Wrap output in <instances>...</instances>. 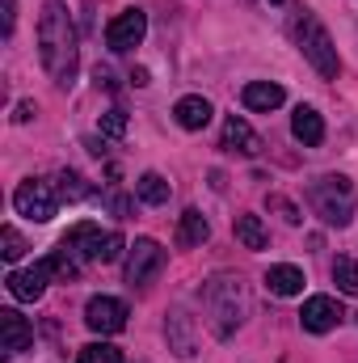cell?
<instances>
[{
    "label": "cell",
    "mask_w": 358,
    "mask_h": 363,
    "mask_svg": "<svg viewBox=\"0 0 358 363\" xmlns=\"http://www.w3.org/2000/svg\"><path fill=\"white\" fill-rule=\"evenodd\" d=\"M144 34H148V13H144V9H122V13L105 26V47H110V51H131V47L144 43Z\"/></svg>",
    "instance_id": "cell-7"
},
{
    "label": "cell",
    "mask_w": 358,
    "mask_h": 363,
    "mask_svg": "<svg viewBox=\"0 0 358 363\" xmlns=\"http://www.w3.org/2000/svg\"><path fill=\"white\" fill-rule=\"evenodd\" d=\"M291 135H295L304 148H316V144L325 140V118H321L312 106H299V110L291 114Z\"/></svg>",
    "instance_id": "cell-16"
},
{
    "label": "cell",
    "mask_w": 358,
    "mask_h": 363,
    "mask_svg": "<svg viewBox=\"0 0 358 363\" xmlns=\"http://www.w3.org/2000/svg\"><path fill=\"white\" fill-rule=\"evenodd\" d=\"M295 43H299V51H304V60H308L325 81H333V77L342 72V64H337V47H333L329 30L316 21V13L299 9V17H295Z\"/></svg>",
    "instance_id": "cell-4"
},
{
    "label": "cell",
    "mask_w": 358,
    "mask_h": 363,
    "mask_svg": "<svg viewBox=\"0 0 358 363\" xmlns=\"http://www.w3.org/2000/svg\"><path fill=\"white\" fill-rule=\"evenodd\" d=\"M354 203H358L354 182L342 178V174H321V178L308 182V207L333 228H346L354 220Z\"/></svg>",
    "instance_id": "cell-3"
},
{
    "label": "cell",
    "mask_w": 358,
    "mask_h": 363,
    "mask_svg": "<svg viewBox=\"0 0 358 363\" xmlns=\"http://www.w3.org/2000/svg\"><path fill=\"white\" fill-rule=\"evenodd\" d=\"M13 21H17V0H4V38L13 34Z\"/></svg>",
    "instance_id": "cell-30"
},
{
    "label": "cell",
    "mask_w": 358,
    "mask_h": 363,
    "mask_svg": "<svg viewBox=\"0 0 358 363\" xmlns=\"http://www.w3.org/2000/svg\"><path fill=\"white\" fill-rule=\"evenodd\" d=\"M122 233H105V241H101V262H118L122 258Z\"/></svg>",
    "instance_id": "cell-28"
},
{
    "label": "cell",
    "mask_w": 358,
    "mask_h": 363,
    "mask_svg": "<svg viewBox=\"0 0 358 363\" xmlns=\"http://www.w3.org/2000/svg\"><path fill=\"white\" fill-rule=\"evenodd\" d=\"M101 241H105V233H101L97 224L85 220V224H72V228L64 233V241H59V245H64L76 262H101Z\"/></svg>",
    "instance_id": "cell-10"
},
{
    "label": "cell",
    "mask_w": 358,
    "mask_h": 363,
    "mask_svg": "<svg viewBox=\"0 0 358 363\" xmlns=\"http://www.w3.org/2000/svg\"><path fill=\"white\" fill-rule=\"evenodd\" d=\"M4 283H8V296H13V300H25V304H30V300H38V296L47 291L51 271H47V262H34L30 271H13Z\"/></svg>",
    "instance_id": "cell-13"
},
{
    "label": "cell",
    "mask_w": 358,
    "mask_h": 363,
    "mask_svg": "<svg viewBox=\"0 0 358 363\" xmlns=\"http://www.w3.org/2000/svg\"><path fill=\"white\" fill-rule=\"evenodd\" d=\"M270 207H278V211L287 216V224H299V211H295V203H287L282 194H270Z\"/></svg>",
    "instance_id": "cell-29"
},
{
    "label": "cell",
    "mask_w": 358,
    "mask_h": 363,
    "mask_svg": "<svg viewBox=\"0 0 358 363\" xmlns=\"http://www.w3.org/2000/svg\"><path fill=\"white\" fill-rule=\"evenodd\" d=\"M219 148H224V152H241V157H258V152H262V135H258L241 114H232V118L224 123V131H219Z\"/></svg>",
    "instance_id": "cell-12"
},
{
    "label": "cell",
    "mask_w": 358,
    "mask_h": 363,
    "mask_svg": "<svg viewBox=\"0 0 358 363\" xmlns=\"http://www.w3.org/2000/svg\"><path fill=\"white\" fill-rule=\"evenodd\" d=\"M42 262H47V271H51V279H59V283H72V279L81 274V262H76V258H72V254H68L64 245H59L55 254H47Z\"/></svg>",
    "instance_id": "cell-22"
},
{
    "label": "cell",
    "mask_w": 358,
    "mask_h": 363,
    "mask_svg": "<svg viewBox=\"0 0 358 363\" xmlns=\"http://www.w3.org/2000/svg\"><path fill=\"white\" fill-rule=\"evenodd\" d=\"M55 182H59V186H55V190H59V199H68V203L85 199V194L93 190V186H89L85 178H81L76 169H59V174H55Z\"/></svg>",
    "instance_id": "cell-23"
},
{
    "label": "cell",
    "mask_w": 358,
    "mask_h": 363,
    "mask_svg": "<svg viewBox=\"0 0 358 363\" xmlns=\"http://www.w3.org/2000/svg\"><path fill=\"white\" fill-rule=\"evenodd\" d=\"M25 250H30V245H25V237H21L13 224H4V228H0V254H4V262H17Z\"/></svg>",
    "instance_id": "cell-25"
},
{
    "label": "cell",
    "mask_w": 358,
    "mask_h": 363,
    "mask_svg": "<svg viewBox=\"0 0 358 363\" xmlns=\"http://www.w3.org/2000/svg\"><path fill=\"white\" fill-rule=\"evenodd\" d=\"M127 304L122 300H114V296H93L89 304H85V325H89L93 334H122L127 330Z\"/></svg>",
    "instance_id": "cell-8"
},
{
    "label": "cell",
    "mask_w": 358,
    "mask_h": 363,
    "mask_svg": "<svg viewBox=\"0 0 358 363\" xmlns=\"http://www.w3.org/2000/svg\"><path fill=\"white\" fill-rule=\"evenodd\" d=\"M241 101H245V110L270 114V110H278L287 101V93H282V85H274V81H249L245 93H241Z\"/></svg>",
    "instance_id": "cell-15"
},
{
    "label": "cell",
    "mask_w": 358,
    "mask_h": 363,
    "mask_svg": "<svg viewBox=\"0 0 358 363\" xmlns=\"http://www.w3.org/2000/svg\"><path fill=\"white\" fill-rule=\"evenodd\" d=\"M266 287L274 296H299V291H304V271L291 267V262H278V267L266 271Z\"/></svg>",
    "instance_id": "cell-19"
},
{
    "label": "cell",
    "mask_w": 358,
    "mask_h": 363,
    "mask_svg": "<svg viewBox=\"0 0 358 363\" xmlns=\"http://www.w3.org/2000/svg\"><path fill=\"white\" fill-rule=\"evenodd\" d=\"M165 334H169V351L178 359H194L198 355V330H194V317L185 308H173L169 321H165Z\"/></svg>",
    "instance_id": "cell-11"
},
{
    "label": "cell",
    "mask_w": 358,
    "mask_h": 363,
    "mask_svg": "<svg viewBox=\"0 0 358 363\" xmlns=\"http://www.w3.org/2000/svg\"><path fill=\"white\" fill-rule=\"evenodd\" d=\"M17 123H30L34 118V101H17V114H13Z\"/></svg>",
    "instance_id": "cell-31"
},
{
    "label": "cell",
    "mask_w": 358,
    "mask_h": 363,
    "mask_svg": "<svg viewBox=\"0 0 358 363\" xmlns=\"http://www.w3.org/2000/svg\"><path fill=\"white\" fill-rule=\"evenodd\" d=\"M38 60L59 89H72L76 64H81V38L64 0H47L38 13Z\"/></svg>",
    "instance_id": "cell-1"
},
{
    "label": "cell",
    "mask_w": 358,
    "mask_h": 363,
    "mask_svg": "<svg viewBox=\"0 0 358 363\" xmlns=\"http://www.w3.org/2000/svg\"><path fill=\"white\" fill-rule=\"evenodd\" d=\"M81 363H122V351L110 342H89L81 347Z\"/></svg>",
    "instance_id": "cell-26"
},
{
    "label": "cell",
    "mask_w": 358,
    "mask_h": 363,
    "mask_svg": "<svg viewBox=\"0 0 358 363\" xmlns=\"http://www.w3.org/2000/svg\"><path fill=\"white\" fill-rule=\"evenodd\" d=\"M135 194H139L148 207H161V203H169L173 186L161 178V174H139V182H135Z\"/></svg>",
    "instance_id": "cell-21"
},
{
    "label": "cell",
    "mask_w": 358,
    "mask_h": 363,
    "mask_svg": "<svg viewBox=\"0 0 358 363\" xmlns=\"http://www.w3.org/2000/svg\"><path fill=\"white\" fill-rule=\"evenodd\" d=\"M202 304H207L215 338H232L249 317V287H245L241 274H215L202 287Z\"/></svg>",
    "instance_id": "cell-2"
},
{
    "label": "cell",
    "mask_w": 358,
    "mask_h": 363,
    "mask_svg": "<svg viewBox=\"0 0 358 363\" xmlns=\"http://www.w3.org/2000/svg\"><path fill=\"white\" fill-rule=\"evenodd\" d=\"M342 317H346V313H342V304H337L333 296H308L304 308H299V325H304L308 334H329V330H337Z\"/></svg>",
    "instance_id": "cell-9"
},
{
    "label": "cell",
    "mask_w": 358,
    "mask_h": 363,
    "mask_svg": "<svg viewBox=\"0 0 358 363\" xmlns=\"http://www.w3.org/2000/svg\"><path fill=\"white\" fill-rule=\"evenodd\" d=\"M55 203H59V190H55L51 182H42V178H25L17 190H13L17 216H25V220H34V224L55 220Z\"/></svg>",
    "instance_id": "cell-5"
},
{
    "label": "cell",
    "mask_w": 358,
    "mask_h": 363,
    "mask_svg": "<svg viewBox=\"0 0 358 363\" xmlns=\"http://www.w3.org/2000/svg\"><path fill=\"white\" fill-rule=\"evenodd\" d=\"M236 241H241L245 250H266L270 237H266L262 216H236Z\"/></svg>",
    "instance_id": "cell-20"
},
{
    "label": "cell",
    "mask_w": 358,
    "mask_h": 363,
    "mask_svg": "<svg viewBox=\"0 0 358 363\" xmlns=\"http://www.w3.org/2000/svg\"><path fill=\"white\" fill-rule=\"evenodd\" d=\"M30 342H34L30 321H25L17 308H4V313H0V351H4V355H17V351H25Z\"/></svg>",
    "instance_id": "cell-14"
},
{
    "label": "cell",
    "mask_w": 358,
    "mask_h": 363,
    "mask_svg": "<svg viewBox=\"0 0 358 363\" xmlns=\"http://www.w3.org/2000/svg\"><path fill=\"white\" fill-rule=\"evenodd\" d=\"M211 101L207 97H198V93H190V97H181L178 106H173V118H178V127H185V131H202L207 123H211Z\"/></svg>",
    "instance_id": "cell-17"
},
{
    "label": "cell",
    "mask_w": 358,
    "mask_h": 363,
    "mask_svg": "<svg viewBox=\"0 0 358 363\" xmlns=\"http://www.w3.org/2000/svg\"><path fill=\"white\" fill-rule=\"evenodd\" d=\"M333 283H337V291L358 296V262L354 258H337L333 262Z\"/></svg>",
    "instance_id": "cell-24"
},
{
    "label": "cell",
    "mask_w": 358,
    "mask_h": 363,
    "mask_svg": "<svg viewBox=\"0 0 358 363\" xmlns=\"http://www.w3.org/2000/svg\"><path fill=\"white\" fill-rule=\"evenodd\" d=\"M161 267H165V250H161V241L139 237V241L127 250V267H122V274H127L131 287H148V283L161 274Z\"/></svg>",
    "instance_id": "cell-6"
},
{
    "label": "cell",
    "mask_w": 358,
    "mask_h": 363,
    "mask_svg": "<svg viewBox=\"0 0 358 363\" xmlns=\"http://www.w3.org/2000/svg\"><path fill=\"white\" fill-rule=\"evenodd\" d=\"M211 237V224H207V216L198 211V207H185L178 216V245L185 250H194V245H202Z\"/></svg>",
    "instance_id": "cell-18"
},
{
    "label": "cell",
    "mask_w": 358,
    "mask_h": 363,
    "mask_svg": "<svg viewBox=\"0 0 358 363\" xmlns=\"http://www.w3.org/2000/svg\"><path fill=\"white\" fill-rule=\"evenodd\" d=\"M101 135L122 140V135H127V110H105V114H101Z\"/></svg>",
    "instance_id": "cell-27"
}]
</instances>
